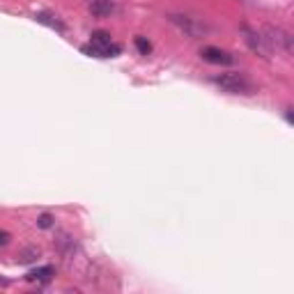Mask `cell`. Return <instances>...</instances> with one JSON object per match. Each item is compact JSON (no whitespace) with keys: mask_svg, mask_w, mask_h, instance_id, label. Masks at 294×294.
Wrapping results in <instances>:
<instances>
[{"mask_svg":"<svg viewBox=\"0 0 294 294\" xmlns=\"http://www.w3.org/2000/svg\"><path fill=\"white\" fill-rule=\"evenodd\" d=\"M211 83L219 85L221 90L230 92V94H253L255 92V85L250 83V78L246 74H221V76H214Z\"/></svg>","mask_w":294,"mask_h":294,"instance_id":"cell-1","label":"cell"},{"mask_svg":"<svg viewBox=\"0 0 294 294\" xmlns=\"http://www.w3.org/2000/svg\"><path fill=\"white\" fill-rule=\"evenodd\" d=\"M200 55H203V60L211 62V65H232L234 62V58L227 51H221V48H214V46H204Z\"/></svg>","mask_w":294,"mask_h":294,"instance_id":"cell-2","label":"cell"},{"mask_svg":"<svg viewBox=\"0 0 294 294\" xmlns=\"http://www.w3.org/2000/svg\"><path fill=\"white\" fill-rule=\"evenodd\" d=\"M267 35L269 37H264L267 39V44L269 46H276V48H292V37L287 35V32L278 30V28H267Z\"/></svg>","mask_w":294,"mask_h":294,"instance_id":"cell-3","label":"cell"},{"mask_svg":"<svg viewBox=\"0 0 294 294\" xmlns=\"http://www.w3.org/2000/svg\"><path fill=\"white\" fill-rule=\"evenodd\" d=\"M170 21L175 23V25H180L184 32H189V35H200V32H204V25H200V23H196L193 19H189V16H177V14H170Z\"/></svg>","mask_w":294,"mask_h":294,"instance_id":"cell-4","label":"cell"},{"mask_svg":"<svg viewBox=\"0 0 294 294\" xmlns=\"http://www.w3.org/2000/svg\"><path fill=\"white\" fill-rule=\"evenodd\" d=\"M88 7H90L92 16H97V19L111 16L115 12V5L111 2V0H90V2H88Z\"/></svg>","mask_w":294,"mask_h":294,"instance_id":"cell-5","label":"cell"},{"mask_svg":"<svg viewBox=\"0 0 294 294\" xmlns=\"http://www.w3.org/2000/svg\"><path fill=\"white\" fill-rule=\"evenodd\" d=\"M53 267H42V269H32V271H28V276H25V280H48L53 276Z\"/></svg>","mask_w":294,"mask_h":294,"instance_id":"cell-6","label":"cell"},{"mask_svg":"<svg viewBox=\"0 0 294 294\" xmlns=\"http://www.w3.org/2000/svg\"><path fill=\"white\" fill-rule=\"evenodd\" d=\"M37 19V23H44V25H48V28H55V30H65V23H60L55 16H48V14H37L35 16Z\"/></svg>","mask_w":294,"mask_h":294,"instance_id":"cell-7","label":"cell"},{"mask_svg":"<svg viewBox=\"0 0 294 294\" xmlns=\"http://www.w3.org/2000/svg\"><path fill=\"white\" fill-rule=\"evenodd\" d=\"M136 48L143 53V55H147V53L152 51V44H150V42H147L145 37H136Z\"/></svg>","mask_w":294,"mask_h":294,"instance_id":"cell-8","label":"cell"},{"mask_svg":"<svg viewBox=\"0 0 294 294\" xmlns=\"http://www.w3.org/2000/svg\"><path fill=\"white\" fill-rule=\"evenodd\" d=\"M37 226L44 227V230H48V227L53 226V216H51V214H42V216L37 219Z\"/></svg>","mask_w":294,"mask_h":294,"instance_id":"cell-9","label":"cell"},{"mask_svg":"<svg viewBox=\"0 0 294 294\" xmlns=\"http://www.w3.org/2000/svg\"><path fill=\"white\" fill-rule=\"evenodd\" d=\"M35 257H39V249H28L25 253L21 255V262H32Z\"/></svg>","mask_w":294,"mask_h":294,"instance_id":"cell-10","label":"cell"},{"mask_svg":"<svg viewBox=\"0 0 294 294\" xmlns=\"http://www.w3.org/2000/svg\"><path fill=\"white\" fill-rule=\"evenodd\" d=\"M9 239H12V237H9V232H5V230H0V246H7Z\"/></svg>","mask_w":294,"mask_h":294,"instance_id":"cell-11","label":"cell"}]
</instances>
